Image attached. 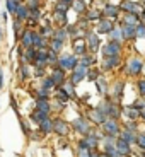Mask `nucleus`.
Wrapping results in <instances>:
<instances>
[{"label": "nucleus", "mask_w": 145, "mask_h": 157, "mask_svg": "<svg viewBox=\"0 0 145 157\" xmlns=\"http://www.w3.org/2000/svg\"><path fill=\"white\" fill-rule=\"evenodd\" d=\"M79 65V62L75 57H62L58 58V67L63 70H75Z\"/></svg>", "instance_id": "nucleus-1"}, {"label": "nucleus", "mask_w": 145, "mask_h": 157, "mask_svg": "<svg viewBox=\"0 0 145 157\" xmlns=\"http://www.w3.org/2000/svg\"><path fill=\"white\" fill-rule=\"evenodd\" d=\"M22 38H21V43H22V46H26V48H31V46H34V31H22V34H21Z\"/></svg>", "instance_id": "nucleus-2"}, {"label": "nucleus", "mask_w": 145, "mask_h": 157, "mask_svg": "<svg viewBox=\"0 0 145 157\" xmlns=\"http://www.w3.org/2000/svg\"><path fill=\"white\" fill-rule=\"evenodd\" d=\"M16 19H22V21L29 19V7L26 4H19V7L16 10Z\"/></svg>", "instance_id": "nucleus-3"}, {"label": "nucleus", "mask_w": 145, "mask_h": 157, "mask_svg": "<svg viewBox=\"0 0 145 157\" xmlns=\"http://www.w3.org/2000/svg\"><path fill=\"white\" fill-rule=\"evenodd\" d=\"M103 125H104V130H106L108 135H116L118 133V123L115 120H106Z\"/></svg>", "instance_id": "nucleus-4"}, {"label": "nucleus", "mask_w": 145, "mask_h": 157, "mask_svg": "<svg viewBox=\"0 0 145 157\" xmlns=\"http://www.w3.org/2000/svg\"><path fill=\"white\" fill-rule=\"evenodd\" d=\"M51 78L55 80L57 86L63 84V82H65V72H63V69H55L53 70V74H51Z\"/></svg>", "instance_id": "nucleus-5"}, {"label": "nucleus", "mask_w": 145, "mask_h": 157, "mask_svg": "<svg viewBox=\"0 0 145 157\" xmlns=\"http://www.w3.org/2000/svg\"><path fill=\"white\" fill-rule=\"evenodd\" d=\"M74 128L77 132H80V133H89V125H87V121H84L82 118H77L74 121Z\"/></svg>", "instance_id": "nucleus-6"}, {"label": "nucleus", "mask_w": 145, "mask_h": 157, "mask_svg": "<svg viewBox=\"0 0 145 157\" xmlns=\"http://www.w3.org/2000/svg\"><path fill=\"white\" fill-rule=\"evenodd\" d=\"M118 51H120V45L113 41V43H109L106 48H104V55H106V57H116Z\"/></svg>", "instance_id": "nucleus-7"}, {"label": "nucleus", "mask_w": 145, "mask_h": 157, "mask_svg": "<svg viewBox=\"0 0 145 157\" xmlns=\"http://www.w3.org/2000/svg\"><path fill=\"white\" fill-rule=\"evenodd\" d=\"M116 150H118L121 156H123V154H125V156H126V154H130V145H128V142L123 140V138H120L118 144H116Z\"/></svg>", "instance_id": "nucleus-8"}, {"label": "nucleus", "mask_w": 145, "mask_h": 157, "mask_svg": "<svg viewBox=\"0 0 145 157\" xmlns=\"http://www.w3.org/2000/svg\"><path fill=\"white\" fill-rule=\"evenodd\" d=\"M53 130H55L57 133H60V135H65V133L68 132V127H67V123H65L63 120H57V121H55Z\"/></svg>", "instance_id": "nucleus-9"}, {"label": "nucleus", "mask_w": 145, "mask_h": 157, "mask_svg": "<svg viewBox=\"0 0 145 157\" xmlns=\"http://www.w3.org/2000/svg\"><path fill=\"white\" fill-rule=\"evenodd\" d=\"M89 116L92 121H96V123H104L106 120H104V113L103 111H99V109H94V111H91L89 113Z\"/></svg>", "instance_id": "nucleus-10"}, {"label": "nucleus", "mask_w": 145, "mask_h": 157, "mask_svg": "<svg viewBox=\"0 0 145 157\" xmlns=\"http://www.w3.org/2000/svg\"><path fill=\"white\" fill-rule=\"evenodd\" d=\"M53 127H55V123H51V120H50V118L43 120V121L39 123V128H41V132H43V133H50V132H53Z\"/></svg>", "instance_id": "nucleus-11"}, {"label": "nucleus", "mask_w": 145, "mask_h": 157, "mask_svg": "<svg viewBox=\"0 0 145 157\" xmlns=\"http://www.w3.org/2000/svg\"><path fill=\"white\" fill-rule=\"evenodd\" d=\"M34 46L39 48V50H45V46H46V38L41 36L39 33H34Z\"/></svg>", "instance_id": "nucleus-12"}, {"label": "nucleus", "mask_w": 145, "mask_h": 157, "mask_svg": "<svg viewBox=\"0 0 145 157\" xmlns=\"http://www.w3.org/2000/svg\"><path fill=\"white\" fill-rule=\"evenodd\" d=\"M36 109L48 115L50 111H51V106L48 104V101H41V99H38V101H36Z\"/></svg>", "instance_id": "nucleus-13"}, {"label": "nucleus", "mask_w": 145, "mask_h": 157, "mask_svg": "<svg viewBox=\"0 0 145 157\" xmlns=\"http://www.w3.org/2000/svg\"><path fill=\"white\" fill-rule=\"evenodd\" d=\"M74 48H75V53H79V55L86 53V43H84V39H75L74 41Z\"/></svg>", "instance_id": "nucleus-14"}, {"label": "nucleus", "mask_w": 145, "mask_h": 157, "mask_svg": "<svg viewBox=\"0 0 145 157\" xmlns=\"http://www.w3.org/2000/svg\"><path fill=\"white\" fill-rule=\"evenodd\" d=\"M128 69H130L132 74H138V72L142 70V62H140V60H132L130 65H128Z\"/></svg>", "instance_id": "nucleus-15"}, {"label": "nucleus", "mask_w": 145, "mask_h": 157, "mask_svg": "<svg viewBox=\"0 0 145 157\" xmlns=\"http://www.w3.org/2000/svg\"><path fill=\"white\" fill-rule=\"evenodd\" d=\"M113 29V22H109V21H103V22H99V26H97V31L99 33H108V31Z\"/></svg>", "instance_id": "nucleus-16"}, {"label": "nucleus", "mask_w": 145, "mask_h": 157, "mask_svg": "<svg viewBox=\"0 0 145 157\" xmlns=\"http://www.w3.org/2000/svg\"><path fill=\"white\" fill-rule=\"evenodd\" d=\"M48 118V115L46 113H43V111H36V113H33L31 115V120L34 121V123H41L43 120H46Z\"/></svg>", "instance_id": "nucleus-17"}, {"label": "nucleus", "mask_w": 145, "mask_h": 157, "mask_svg": "<svg viewBox=\"0 0 145 157\" xmlns=\"http://www.w3.org/2000/svg\"><path fill=\"white\" fill-rule=\"evenodd\" d=\"M123 9L128 10V12H132V14H137V12L140 10V5L132 4V2H123Z\"/></svg>", "instance_id": "nucleus-18"}, {"label": "nucleus", "mask_w": 145, "mask_h": 157, "mask_svg": "<svg viewBox=\"0 0 145 157\" xmlns=\"http://www.w3.org/2000/svg\"><path fill=\"white\" fill-rule=\"evenodd\" d=\"M67 34H68V31H65V29H58V31H55V34H53V39H58V41H65L67 39Z\"/></svg>", "instance_id": "nucleus-19"}, {"label": "nucleus", "mask_w": 145, "mask_h": 157, "mask_svg": "<svg viewBox=\"0 0 145 157\" xmlns=\"http://www.w3.org/2000/svg\"><path fill=\"white\" fill-rule=\"evenodd\" d=\"M87 41H89V46H91V50H96L97 46H99V38H97L96 34H89Z\"/></svg>", "instance_id": "nucleus-20"}, {"label": "nucleus", "mask_w": 145, "mask_h": 157, "mask_svg": "<svg viewBox=\"0 0 145 157\" xmlns=\"http://www.w3.org/2000/svg\"><path fill=\"white\" fill-rule=\"evenodd\" d=\"M36 57H38V50H34L33 46L28 48V51H26V58H28V62H34Z\"/></svg>", "instance_id": "nucleus-21"}, {"label": "nucleus", "mask_w": 145, "mask_h": 157, "mask_svg": "<svg viewBox=\"0 0 145 157\" xmlns=\"http://www.w3.org/2000/svg\"><path fill=\"white\" fill-rule=\"evenodd\" d=\"M5 5H7V10L12 12V14H16V10H17V7H19V4H17L16 0H7Z\"/></svg>", "instance_id": "nucleus-22"}, {"label": "nucleus", "mask_w": 145, "mask_h": 157, "mask_svg": "<svg viewBox=\"0 0 145 157\" xmlns=\"http://www.w3.org/2000/svg\"><path fill=\"white\" fill-rule=\"evenodd\" d=\"M72 5H74V9L77 10V12H84V10H86V4H84L82 0H74Z\"/></svg>", "instance_id": "nucleus-23"}, {"label": "nucleus", "mask_w": 145, "mask_h": 157, "mask_svg": "<svg viewBox=\"0 0 145 157\" xmlns=\"http://www.w3.org/2000/svg\"><path fill=\"white\" fill-rule=\"evenodd\" d=\"M133 34H135V29L132 26H125L123 28V38H133Z\"/></svg>", "instance_id": "nucleus-24"}, {"label": "nucleus", "mask_w": 145, "mask_h": 157, "mask_svg": "<svg viewBox=\"0 0 145 157\" xmlns=\"http://www.w3.org/2000/svg\"><path fill=\"white\" fill-rule=\"evenodd\" d=\"M50 98V94H48V89H45V87H41L38 91V99H41V101H48Z\"/></svg>", "instance_id": "nucleus-25"}, {"label": "nucleus", "mask_w": 145, "mask_h": 157, "mask_svg": "<svg viewBox=\"0 0 145 157\" xmlns=\"http://www.w3.org/2000/svg\"><path fill=\"white\" fill-rule=\"evenodd\" d=\"M57 84H55V80L51 77H46V78H43V87L45 89H51V87H55Z\"/></svg>", "instance_id": "nucleus-26"}, {"label": "nucleus", "mask_w": 145, "mask_h": 157, "mask_svg": "<svg viewBox=\"0 0 145 157\" xmlns=\"http://www.w3.org/2000/svg\"><path fill=\"white\" fill-rule=\"evenodd\" d=\"M126 113H128V116L132 118V120H137V118L140 116V113H138V108H128V109H126Z\"/></svg>", "instance_id": "nucleus-27"}, {"label": "nucleus", "mask_w": 145, "mask_h": 157, "mask_svg": "<svg viewBox=\"0 0 145 157\" xmlns=\"http://www.w3.org/2000/svg\"><path fill=\"white\" fill-rule=\"evenodd\" d=\"M62 46H63V43H62V41H58V39H53V41H51V48H50V50H53V51H57V53H58Z\"/></svg>", "instance_id": "nucleus-28"}, {"label": "nucleus", "mask_w": 145, "mask_h": 157, "mask_svg": "<svg viewBox=\"0 0 145 157\" xmlns=\"http://www.w3.org/2000/svg\"><path fill=\"white\" fill-rule=\"evenodd\" d=\"M67 10H68V4H65V2H58V4H57V12L65 14Z\"/></svg>", "instance_id": "nucleus-29"}, {"label": "nucleus", "mask_w": 145, "mask_h": 157, "mask_svg": "<svg viewBox=\"0 0 145 157\" xmlns=\"http://www.w3.org/2000/svg\"><path fill=\"white\" fill-rule=\"evenodd\" d=\"M104 14H106V16H111V17H115L116 14H118V10H116V7H113V5H108L106 10H104Z\"/></svg>", "instance_id": "nucleus-30"}, {"label": "nucleus", "mask_w": 145, "mask_h": 157, "mask_svg": "<svg viewBox=\"0 0 145 157\" xmlns=\"http://www.w3.org/2000/svg\"><path fill=\"white\" fill-rule=\"evenodd\" d=\"M21 26H22L21 19H16V21H14V33H16V34H21Z\"/></svg>", "instance_id": "nucleus-31"}, {"label": "nucleus", "mask_w": 145, "mask_h": 157, "mask_svg": "<svg viewBox=\"0 0 145 157\" xmlns=\"http://www.w3.org/2000/svg\"><path fill=\"white\" fill-rule=\"evenodd\" d=\"M137 142H138V145H140L142 149H145V133L138 135V137H137Z\"/></svg>", "instance_id": "nucleus-32"}, {"label": "nucleus", "mask_w": 145, "mask_h": 157, "mask_svg": "<svg viewBox=\"0 0 145 157\" xmlns=\"http://www.w3.org/2000/svg\"><path fill=\"white\" fill-rule=\"evenodd\" d=\"M121 138H123V140H126V142H130V140H132V135H130V132H128V130H125V132L121 133Z\"/></svg>", "instance_id": "nucleus-33"}, {"label": "nucleus", "mask_w": 145, "mask_h": 157, "mask_svg": "<svg viewBox=\"0 0 145 157\" xmlns=\"http://www.w3.org/2000/svg\"><path fill=\"white\" fill-rule=\"evenodd\" d=\"M138 87H140V92L145 96V80H140V82H138Z\"/></svg>", "instance_id": "nucleus-34"}, {"label": "nucleus", "mask_w": 145, "mask_h": 157, "mask_svg": "<svg viewBox=\"0 0 145 157\" xmlns=\"http://www.w3.org/2000/svg\"><path fill=\"white\" fill-rule=\"evenodd\" d=\"M137 34H140V38H144V36H145V28H144V26H140V28L137 29Z\"/></svg>", "instance_id": "nucleus-35"}, {"label": "nucleus", "mask_w": 145, "mask_h": 157, "mask_svg": "<svg viewBox=\"0 0 145 157\" xmlns=\"http://www.w3.org/2000/svg\"><path fill=\"white\" fill-rule=\"evenodd\" d=\"M120 34H121L120 31H113V33H111V38H113V39H120Z\"/></svg>", "instance_id": "nucleus-36"}, {"label": "nucleus", "mask_w": 145, "mask_h": 157, "mask_svg": "<svg viewBox=\"0 0 145 157\" xmlns=\"http://www.w3.org/2000/svg\"><path fill=\"white\" fill-rule=\"evenodd\" d=\"M99 17V12H89V19H96Z\"/></svg>", "instance_id": "nucleus-37"}, {"label": "nucleus", "mask_w": 145, "mask_h": 157, "mask_svg": "<svg viewBox=\"0 0 145 157\" xmlns=\"http://www.w3.org/2000/svg\"><path fill=\"white\" fill-rule=\"evenodd\" d=\"M4 86V74H2V70H0V87Z\"/></svg>", "instance_id": "nucleus-38"}, {"label": "nucleus", "mask_w": 145, "mask_h": 157, "mask_svg": "<svg viewBox=\"0 0 145 157\" xmlns=\"http://www.w3.org/2000/svg\"><path fill=\"white\" fill-rule=\"evenodd\" d=\"M62 2H65V4H70V2H74V0H62Z\"/></svg>", "instance_id": "nucleus-39"}, {"label": "nucleus", "mask_w": 145, "mask_h": 157, "mask_svg": "<svg viewBox=\"0 0 145 157\" xmlns=\"http://www.w3.org/2000/svg\"><path fill=\"white\" fill-rule=\"evenodd\" d=\"M142 116H144V120H145V108L142 109Z\"/></svg>", "instance_id": "nucleus-40"}, {"label": "nucleus", "mask_w": 145, "mask_h": 157, "mask_svg": "<svg viewBox=\"0 0 145 157\" xmlns=\"http://www.w3.org/2000/svg\"><path fill=\"white\" fill-rule=\"evenodd\" d=\"M16 2H17V4H21V2H22V0H16Z\"/></svg>", "instance_id": "nucleus-41"}, {"label": "nucleus", "mask_w": 145, "mask_h": 157, "mask_svg": "<svg viewBox=\"0 0 145 157\" xmlns=\"http://www.w3.org/2000/svg\"><path fill=\"white\" fill-rule=\"evenodd\" d=\"M0 38H2V33H0Z\"/></svg>", "instance_id": "nucleus-42"}]
</instances>
